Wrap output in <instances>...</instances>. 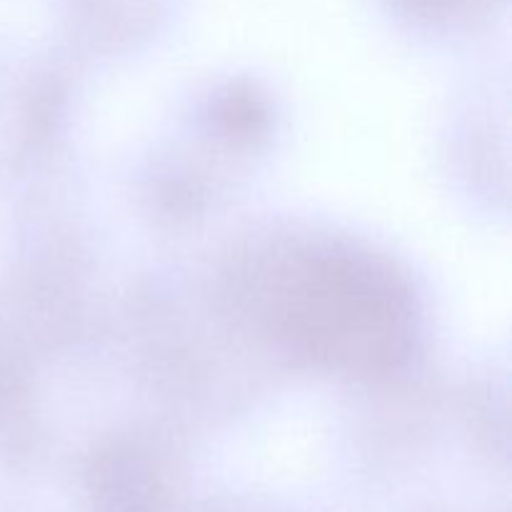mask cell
<instances>
[{"mask_svg":"<svg viewBox=\"0 0 512 512\" xmlns=\"http://www.w3.org/2000/svg\"><path fill=\"white\" fill-rule=\"evenodd\" d=\"M98 512H163L158 480L130 460L108 463L93 485Z\"/></svg>","mask_w":512,"mask_h":512,"instance_id":"cell-1","label":"cell"},{"mask_svg":"<svg viewBox=\"0 0 512 512\" xmlns=\"http://www.w3.org/2000/svg\"><path fill=\"white\" fill-rule=\"evenodd\" d=\"M395 3H400L410 13L428 15V18H448V15L480 10L490 0H395Z\"/></svg>","mask_w":512,"mask_h":512,"instance_id":"cell-2","label":"cell"}]
</instances>
